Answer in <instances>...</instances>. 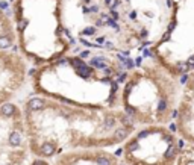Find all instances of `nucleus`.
<instances>
[{
  "label": "nucleus",
  "instance_id": "1",
  "mask_svg": "<svg viewBox=\"0 0 194 165\" xmlns=\"http://www.w3.org/2000/svg\"><path fill=\"white\" fill-rule=\"evenodd\" d=\"M26 108H28V112H38L44 108V100L40 97L30 99L28 103H26Z\"/></svg>",
  "mask_w": 194,
  "mask_h": 165
},
{
  "label": "nucleus",
  "instance_id": "2",
  "mask_svg": "<svg viewBox=\"0 0 194 165\" xmlns=\"http://www.w3.org/2000/svg\"><path fill=\"white\" fill-rule=\"evenodd\" d=\"M0 114L3 117H12L17 114V106L12 103H5L2 108H0Z\"/></svg>",
  "mask_w": 194,
  "mask_h": 165
},
{
  "label": "nucleus",
  "instance_id": "3",
  "mask_svg": "<svg viewBox=\"0 0 194 165\" xmlns=\"http://www.w3.org/2000/svg\"><path fill=\"white\" fill-rule=\"evenodd\" d=\"M21 140H23V136H21V132L20 130H12L9 133V144L12 147H18L21 144Z\"/></svg>",
  "mask_w": 194,
  "mask_h": 165
},
{
  "label": "nucleus",
  "instance_id": "4",
  "mask_svg": "<svg viewBox=\"0 0 194 165\" xmlns=\"http://www.w3.org/2000/svg\"><path fill=\"white\" fill-rule=\"evenodd\" d=\"M14 36L12 35H0V50H6L12 47Z\"/></svg>",
  "mask_w": 194,
  "mask_h": 165
},
{
  "label": "nucleus",
  "instance_id": "5",
  "mask_svg": "<svg viewBox=\"0 0 194 165\" xmlns=\"http://www.w3.org/2000/svg\"><path fill=\"white\" fill-rule=\"evenodd\" d=\"M55 144H52V142H44V144L41 146V155L42 156H52V155H55Z\"/></svg>",
  "mask_w": 194,
  "mask_h": 165
},
{
  "label": "nucleus",
  "instance_id": "6",
  "mask_svg": "<svg viewBox=\"0 0 194 165\" xmlns=\"http://www.w3.org/2000/svg\"><path fill=\"white\" fill-rule=\"evenodd\" d=\"M127 135H129V129H126V127H120V129H117L114 132V141L115 142H120V141L125 140Z\"/></svg>",
  "mask_w": 194,
  "mask_h": 165
},
{
  "label": "nucleus",
  "instance_id": "7",
  "mask_svg": "<svg viewBox=\"0 0 194 165\" xmlns=\"http://www.w3.org/2000/svg\"><path fill=\"white\" fill-rule=\"evenodd\" d=\"M176 153H177V147H176L174 144H170L168 148H167V152L164 153V156H165L167 159H173V158L176 156Z\"/></svg>",
  "mask_w": 194,
  "mask_h": 165
},
{
  "label": "nucleus",
  "instance_id": "8",
  "mask_svg": "<svg viewBox=\"0 0 194 165\" xmlns=\"http://www.w3.org/2000/svg\"><path fill=\"white\" fill-rule=\"evenodd\" d=\"M96 162H97V165H111V161L105 156H97Z\"/></svg>",
  "mask_w": 194,
  "mask_h": 165
},
{
  "label": "nucleus",
  "instance_id": "9",
  "mask_svg": "<svg viewBox=\"0 0 194 165\" xmlns=\"http://www.w3.org/2000/svg\"><path fill=\"white\" fill-rule=\"evenodd\" d=\"M94 34H96V28H87L82 32V35H94Z\"/></svg>",
  "mask_w": 194,
  "mask_h": 165
},
{
  "label": "nucleus",
  "instance_id": "10",
  "mask_svg": "<svg viewBox=\"0 0 194 165\" xmlns=\"http://www.w3.org/2000/svg\"><path fill=\"white\" fill-rule=\"evenodd\" d=\"M102 21H106V23H109V17H108V15H102Z\"/></svg>",
  "mask_w": 194,
  "mask_h": 165
},
{
  "label": "nucleus",
  "instance_id": "11",
  "mask_svg": "<svg viewBox=\"0 0 194 165\" xmlns=\"http://www.w3.org/2000/svg\"><path fill=\"white\" fill-rule=\"evenodd\" d=\"M6 6H8L6 2H2V3H0V8H6Z\"/></svg>",
  "mask_w": 194,
  "mask_h": 165
},
{
  "label": "nucleus",
  "instance_id": "12",
  "mask_svg": "<svg viewBox=\"0 0 194 165\" xmlns=\"http://www.w3.org/2000/svg\"><path fill=\"white\" fill-rule=\"evenodd\" d=\"M141 59H143V58H137V65H141V62H143Z\"/></svg>",
  "mask_w": 194,
  "mask_h": 165
},
{
  "label": "nucleus",
  "instance_id": "13",
  "mask_svg": "<svg viewBox=\"0 0 194 165\" xmlns=\"http://www.w3.org/2000/svg\"><path fill=\"white\" fill-rule=\"evenodd\" d=\"M84 2H90V0H84Z\"/></svg>",
  "mask_w": 194,
  "mask_h": 165
}]
</instances>
